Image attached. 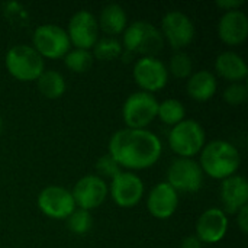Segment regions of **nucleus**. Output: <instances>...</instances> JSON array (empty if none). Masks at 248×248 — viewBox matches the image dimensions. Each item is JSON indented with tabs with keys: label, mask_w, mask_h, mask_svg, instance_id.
Segmentation results:
<instances>
[{
	"label": "nucleus",
	"mask_w": 248,
	"mask_h": 248,
	"mask_svg": "<svg viewBox=\"0 0 248 248\" xmlns=\"http://www.w3.org/2000/svg\"><path fill=\"white\" fill-rule=\"evenodd\" d=\"M108 192L109 187L100 176L86 174L76 183L71 195L76 206H78L80 209L90 211L105 202Z\"/></svg>",
	"instance_id": "4468645a"
},
{
	"label": "nucleus",
	"mask_w": 248,
	"mask_h": 248,
	"mask_svg": "<svg viewBox=\"0 0 248 248\" xmlns=\"http://www.w3.org/2000/svg\"><path fill=\"white\" fill-rule=\"evenodd\" d=\"M33 48L39 52V55L44 58L58 60L64 57L71 46L68 33L64 28L55 25V23H44L39 25L33 31Z\"/></svg>",
	"instance_id": "0eeeda50"
},
{
	"label": "nucleus",
	"mask_w": 248,
	"mask_h": 248,
	"mask_svg": "<svg viewBox=\"0 0 248 248\" xmlns=\"http://www.w3.org/2000/svg\"><path fill=\"white\" fill-rule=\"evenodd\" d=\"M99 26L108 35H118L126 29L128 16L121 4L112 3L102 9L99 16Z\"/></svg>",
	"instance_id": "412c9836"
},
{
	"label": "nucleus",
	"mask_w": 248,
	"mask_h": 248,
	"mask_svg": "<svg viewBox=\"0 0 248 248\" xmlns=\"http://www.w3.org/2000/svg\"><path fill=\"white\" fill-rule=\"evenodd\" d=\"M177 206H179V193L167 182H161L155 185L147 198V208L150 214L157 219L170 218L176 212Z\"/></svg>",
	"instance_id": "dca6fc26"
},
{
	"label": "nucleus",
	"mask_w": 248,
	"mask_h": 248,
	"mask_svg": "<svg viewBox=\"0 0 248 248\" xmlns=\"http://www.w3.org/2000/svg\"><path fill=\"white\" fill-rule=\"evenodd\" d=\"M122 54V45L115 38H102L93 46V54L100 61L115 60Z\"/></svg>",
	"instance_id": "393cba45"
},
{
	"label": "nucleus",
	"mask_w": 248,
	"mask_h": 248,
	"mask_svg": "<svg viewBox=\"0 0 248 248\" xmlns=\"http://www.w3.org/2000/svg\"><path fill=\"white\" fill-rule=\"evenodd\" d=\"M160 32L174 49H180L193 41L196 29L192 19L186 13L171 10L163 16Z\"/></svg>",
	"instance_id": "9d476101"
},
{
	"label": "nucleus",
	"mask_w": 248,
	"mask_h": 248,
	"mask_svg": "<svg viewBox=\"0 0 248 248\" xmlns=\"http://www.w3.org/2000/svg\"><path fill=\"white\" fill-rule=\"evenodd\" d=\"M67 33L70 42L74 44L76 48L89 51L99 39V23L96 16L86 9L76 12L68 22Z\"/></svg>",
	"instance_id": "f8f14e48"
},
{
	"label": "nucleus",
	"mask_w": 248,
	"mask_h": 248,
	"mask_svg": "<svg viewBox=\"0 0 248 248\" xmlns=\"http://www.w3.org/2000/svg\"><path fill=\"white\" fill-rule=\"evenodd\" d=\"M169 70L177 78H187L192 76V71H193L192 58L186 52H176L170 60Z\"/></svg>",
	"instance_id": "bb28decb"
},
{
	"label": "nucleus",
	"mask_w": 248,
	"mask_h": 248,
	"mask_svg": "<svg viewBox=\"0 0 248 248\" xmlns=\"http://www.w3.org/2000/svg\"><path fill=\"white\" fill-rule=\"evenodd\" d=\"M109 192L118 206L132 208L144 196V182L131 171H121L112 179Z\"/></svg>",
	"instance_id": "ddd939ff"
},
{
	"label": "nucleus",
	"mask_w": 248,
	"mask_h": 248,
	"mask_svg": "<svg viewBox=\"0 0 248 248\" xmlns=\"http://www.w3.org/2000/svg\"><path fill=\"white\" fill-rule=\"evenodd\" d=\"M218 35L228 45H238L248 36V17L240 9L225 12L218 23Z\"/></svg>",
	"instance_id": "f3484780"
},
{
	"label": "nucleus",
	"mask_w": 248,
	"mask_h": 248,
	"mask_svg": "<svg viewBox=\"0 0 248 248\" xmlns=\"http://www.w3.org/2000/svg\"><path fill=\"white\" fill-rule=\"evenodd\" d=\"M167 183L179 193H193L202 187L203 171L192 158H177L174 160L167 170Z\"/></svg>",
	"instance_id": "6e6552de"
},
{
	"label": "nucleus",
	"mask_w": 248,
	"mask_h": 248,
	"mask_svg": "<svg viewBox=\"0 0 248 248\" xmlns=\"http://www.w3.org/2000/svg\"><path fill=\"white\" fill-rule=\"evenodd\" d=\"M1 125H3V121H1V118H0V129H1Z\"/></svg>",
	"instance_id": "473e14b6"
},
{
	"label": "nucleus",
	"mask_w": 248,
	"mask_h": 248,
	"mask_svg": "<svg viewBox=\"0 0 248 248\" xmlns=\"http://www.w3.org/2000/svg\"><path fill=\"white\" fill-rule=\"evenodd\" d=\"M164 38L153 23L147 20L132 22L124 31V46L129 52L142 54L144 57H155L163 49Z\"/></svg>",
	"instance_id": "20e7f679"
},
{
	"label": "nucleus",
	"mask_w": 248,
	"mask_h": 248,
	"mask_svg": "<svg viewBox=\"0 0 248 248\" xmlns=\"http://www.w3.org/2000/svg\"><path fill=\"white\" fill-rule=\"evenodd\" d=\"M243 4H244V0H217V6H219L225 12L237 10Z\"/></svg>",
	"instance_id": "7c9ffc66"
},
{
	"label": "nucleus",
	"mask_w": 248,
	"mask_h": 248,
	"mask_svg": "<svg viewBox=\"0 0 248 248\" xmlns=\"http://www.w3.org/2000/svg\"><path fill=\"white\" fill-rule=\"evenodd\" d=\"M221 201L228 214H237L248 203V183L243 176H231L222 180Z\"/></svg>",
	"instance_id": "a211bd4d"
},
{
	"label": "nucleus",
	"mask_w": 248,
	"mask_h": 248,
	"mask_svg": "<svg viewBox=\"0 0 248 248\" xmlns=\"http://www.w3.org/2000/svg\"><path fill=\"white\" fill-rule=\"evenodd\" d=\"M163 151L160 138L148 129H119L109 140V154L125 169L144 170L154 166Z\"/></svg>",
	"instance_id": "f257e3e1"
},
{
	"label": "nucleus",
	"mask_w": 248,
	"mask_h": 248,
	"mask_svg": "<svg viewBox=\"0 0 248 248\" xmlns=\"http://www.w3.org/2000/svg\"><path fill=\"white\" fill-rule=\"evenodd\" d=\"M237 222H238V227L241 230L243 234H247L248 232V205H246L244 208H241L238 212H237Z\"/></svg>",
	"instance_id": "c756f323"
},
{
	"label": "nucleus",
	"mask_w": 248,
	"mask_h": 248,
	"mask_svg": "<svg viewBox=\"0 0 248 248\" xmlns=\"http://www.w3.org/2000/svg\"><path fill=\"white\" fill-rule=\"evenodd\" d=\"M205 140L206 137L202 125L193 119H183L174 125L169 134L170 148L182 158H190L202 151Z\"/></svg>",
	"instance_id": "39448f33"
},
{
	"label": "nucleus",
	"mask_w": 248,
	"mask_h": 248,
	"mask_svg": "<svg viewBox=\"0 0 248 248\" xmlns=\"http://www.w3.org/2000/svg\"><path fill=\"white\" fill-rule=\"evenodd\" d=\"M64 62L74 73H86L93 65V55L87 49L74 48L64 55Z\"/></svg>",
	"instance_id": "b1692460"
},
{
	"label": "nucleus",
	"mask_w": 248,
	"mask_h": 248,
	"mask_svg": "<svg viewBox=\"0 0 248 248\" xmlns=\"http://www.w3.org/2000/svg\"><path fill=\"white\" fill-rule=\"evenodd\" d=\"M241 155L237 147L225 140H214L203 145L201 154V169L209 177L224 180L237 173Z\"/></svg>",
	"instance_id": "f03ea898"
},
{
	"label": "nucleus",
	"mask_w": 248,
	"mask_h": 248,
	"mask_svg": "<svg viewBox=\"0 0 248 248\" xmlns=\"http://www.w3.org/2000/svg\"><path fill=\"white\" fill-rule=\"evenodd\" d=\"M4 65L12 77L19 81H33L44 73L45 64L39 52L25 44L12 46L4 57Z\"/></svg>",
	"instance_id": "7ed1b4c3"
},
{
	"label": "nucleus",
	"mask_w": 248,
	"mask_h": 248,
	"mask_svg": "<svg viewBox=\"0 0 248 248\" xmlns=\"http://www.w3.org/2000/svg\"><path fill=\"white\" fill-rule=\"evenodd\" d=\"M224 100L231 105V106H237V105H241L247 100L248 97V89L246 84L243 83H232L230 84L225 90H224V94H222Z\"/></svg>",
	"instance_id": "cd10ccee"
},
{
	"label": "nucleus",
	"mask_w": 248,
	"mask_h": 248,
	"mask_svg": "<svg viewBox=\"0 0 248 248\" xmlns=\"http://www.w3.org/2000/svg\"><path fill=\"white\" fill-rule=\"evenodd\" d=\"M96 169H97V171L102 174V176H106V177H110V179H113L116 174H119L122 170V167L113 160V157L108 153V154H105V155H102L99 160H97V163H96Z\"/></svg>",
	"instance_id": "c85d7f7f"
},
{
	"label": "nucleus",
	"mask_w": 248,
	"mask_h": 248,
	"mask_svg": "<svg viewBox=\"0 0 248 248\" xmlns=\"http://www.w3.org/2000/svg\"><path fill=\"white\" fill-rule=\"evenodd\" d=\"M186 109L183 103L177 99H166L164 102L158 103L157 116L164 122L166 125H177L185 119Z\"/></svg>",
	"instance_id": "5701e85b"
},
{
	"label": "nucleus",
	"mask_w": 248,
	"mask_h": 248,
	"mask_svg": "<svg viewBox=\"0 0 248 248\" xmlns=\"http://www.w3.org/2000/svg\"><path fill=\"white\" fill-rule=\"evenodd\" d=\"M158 109V100L153 93L135 92L129 94L122 106L124 122L131 129H145L155 116Z\"/></svg>",
	"instance_id": "423d86ee"
},
{
	"label": "nucleus",
	"mask_w": 248,
	"mask_h": 248,
	"mask_svg": "<svg viewBox=\"0 0 248 248\" xmlns=\"http://www.w3.org/2000/svg\"><path fill=\"white\" fill-rule=\"evenodd\" d=\"M217 87H218L217 77L209 70H199L196 73H192L186 84V90L189 96L198 102L209 100L215 94Z\"/></svg>",
	"instance_id": "aec40b11"
},
{
	"label": "nucleus",
	"mask_w": 248,
	"mask_h": 248,
	"mask_svg": "<svg viewBox=\"0 0 248 248\" xmlns=\"http://www.w3.org/2000/svg\"><path fill=\"white\" fill-rule=\"evenodd\" d=\"M215 70L221 77L234 83L244 80L248 76L247 62L240 54L234 51L221 52L215 60Z\"/></svg>",
	"instance_id": "6ab92c4d"
},
{
	"label": "nucleus",
	"mask_w": 248,
	"mask_h": 248,
	"mask_svg": "<svg viewBox=\"0 0 248 248\" xmlns=\"http://www.w3.org/2000/svg\"><path fill=\"white\" fill-rule=\"evenodd\" d=\"M67 225H68V230L76 235L87 234L93 225V218H92L90 211L80 209V208L74 209L73 214L67 218Z\"/></svg>",
	"instance_id": "a878e982"
},
{
	"label": "nucleus",
	"mask_w": 248,
	"mask_h": 248,
	"mask_svg": "<svg viewBox=\"0 0 248 248\" xmlns=\"http://www.w3.org/2000/svg\"><path fill=\"white\" fill-rule=\"evenodd\" d=\"M180 248H202V243L196 235H187L180 243Z\"/></svg>",
	"instance_id": "2f4dec72"
},
{
	"label": "nucleus",
	"mask_w": 248,
	"mask_h": 248,
	"mask_svg": "<svg viewBox=\"0 0 248 248\" xmlns=\"http://www.w3.org/2000/svg\"><path fill=\"white\" fill-rule=\"evenodd\" d=\"M132 74L142 92L148 93L164 89L169 81V70L166 64L155 57L140 58L134 65Z\"/></svg>",
	"instance_id": "9b49d317"
},
{
	"label": "nucleus",
	"mask_w": 248,
	"mask_h": 248,
	"mask_svg": "<svg viewBox=\"0 0 248 248\" xmlns=\"http://www.w3.org/2000/svg\"><path fill=\"white\" fill-rule=\"evenodd\" d=\"M228 231V218L222 209H206L196 222V237L202 244L219 243Z\"/></svg>",
	"instance_id": "2eb2a0df"
},
{
	"label": "nucleus",
	"mask_w": 248,
	"mask_h": 248,
	"mask_svg": "<svg viewBox=\"0 0 248 248\" xmlns=\"http://www.w3.org/2000/svg\"><path fill=\"white\" fill-rule=\"evenodd\" d=\"M39 211L52 219H67L76 209L70 190L61 186H46L38 195Z\"/></svg>",
	"instance_id": "1a4fd4ad"
},
{
	"label": "nucleus",
	"mask_w": 248,
	"mask_h": 248,
	"mask_svg": "<svg viewBox=\"0 0 248 248\" xmlns=\"http://www.w3.org/2000/svg\"><path fill=\"white\" fill-rule=\"evenodd\" d=\"M38 90L48 99H58L65 93L67 84L64 76L57 70H44L36 80Z\"/></svg>",
	"instance_id": "4be33fe9"
}]
</instances>
